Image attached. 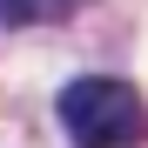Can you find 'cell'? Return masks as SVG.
<instances>
[{"mask_svg":"<svg viewBox=\"0 0 148 148\" xmlns=\"http://www.w3.org/2000/svg\"><path fill=\"white\" fill-rule=\"evenodd\" d=\"M61 128L74 148H141L148 141V101L114 74H81L61 88Z\"/></svg>","mask_w":148,"mask_h":148,"instance_id":"cell-1","label":"cell"},{"mask_svg":"<svg viewBox=\"0 0 148 148\" xmlns=\"http://www.w3.org/2000/svg\"><path fill=\"white\" fill-rule=\"evenodd\" d=\"M81 0H0V20L7 27H40V20H67Z\"/></svg>","mask_w":148,"mask_h":148,"instance_id":"cell-2","label":"cell"}]
</instances>
